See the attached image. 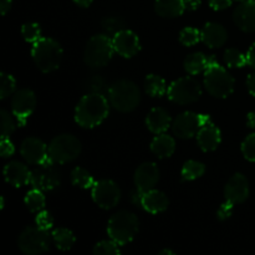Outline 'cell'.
Segmentation results:
<instances>
[{"instance_id": "cell-1", "label": "cell", "mask_w": 255, "mask_h": 255, "mask_svg": "<svg viewBox=\"0 0 255 255\" xmlns=\"http://www.w3.org/2000/svg\"><path fill=\"white\" fill-rule=\"evenodd\" d=\"M110 106L101 94H86L75 109V121L82 128H94L109 116Z\"/></svg>"}, {"instance_id": "cell-2", "label": "cell", "mask_w": 255, "mask_h": 255, "mask_svg": "<svg viewBox=\"0 0 255 255\" xmlns=\"http://www.w3.org/2000/svg\"><path fill=\"white\" fill-rule=\"evenodd\" d=\"M234 79L214 57L208 60V66L204 71V87L214 97L226 99L234 91Z\"/></svg>"}, {"instance_id": "cell-3", "label": "cell", "mask_w": 255, "mask_h": 255, "mask_svg": "<svg viewBox=\"0 0 255 255\" xmlns=\"http://www.w3.org/2000/svg\"><path fill=\"white\" fill-rule=\"evenodd\" d=\"M62 47L56 40L49 39V37H41L34 42L31 50V56L35 65L40 71L52 72L60 66L62 60Z\"/></svg>"}, {"instance_id": "cell-4", "label": "cell", "mask_w": 255, "mask_h": 255, "mask_svg": "<svg viewBox=\"0 0 255 255\" xmlns=\"http://www.w3.org/2000/svg\"><path fill=\"white\" fill-rule=\"evenodd\" d=\"M109 99L111 106L120 112H131L141 101V91L134 82L122 79L109 87Z\"/></svg>"}, {"instance_id": "cell-5", "label": "cell", "mask_w": 255, "mask_h": 255, "mask_svg": "<svg viewBox=\"0 0 255 255\" xmlns=\"http://www.w3.org/2000/svg\"><path fill=\"white\" fill-rule=\"evenodd\" d=\"M139 229V221L132 212L121 211L110 218L107 233L112 241L120 246L129 243L137 236Z\"/></svg>"}, {"instance_id": "cell-6", "label": "cell", "mask_w": 255, "mask_h": 255, "mask_svg": "<svg viewBox=\"0 0 255 255\" xmlns=\"http://www.w3.org/2000/svg\"><path fill=\"white\" fill-rule=\"evenodd\" d=\"M114 52L112 39L107 35H95L85 46L84 61L91 69H101L109 64Z\"/></svg>"}, {"instance_id": "cell-7", "label": "cell", "mask_w": 255, "mask_h": 255, "mask_svg": "<svg viewBox=\"0 0 255 255\" xmlns=\"http://www.w3.org/2000/svg\"><path fill=\"white\" fill-rule=\"evenodd\" d=\"M81 153V142L72 134L56 136L49 146V159L55 164L75 161Z\"/></svg>"}, {"instance_id": "cell-8", "label": "cell", "mask_w": 255, "mask_h": 255, "mask_svg": "<svg viewBox=\"0 0 255 255\" xmlns=\"http://www.w3.org/2000/svg\"><path fill=\"white\" fill-rule=\"evenodd\" d=\"M168 99L178 105H188L198 101L202 96V86L194 77L186 76L172 82L168 87Z\"/></svg>"}, {"instance_id": "cell-9", "label": "cell", "mask_w": 255, "mask_h": 255, "mask_svg": "<svg viewBox=\"0 0 255 255\" xmlns=\"http://www.w3.org/2000/svg\"><path fill=\"white\" fill-rule=\"evenodd\" d=\"M17 246L22 253L37 255L50 251V234L39 227H27L21 232Z\"/></svg>"}, {"instance_id": "cell-10", "label": "cell", "mask_w": 255, "mask_h": 255, "mask_svg": "<svg viewBox=\"0 0 255 255\" xmlns=\"http://www.w3.org/2000/svg\"><path fill=\"white\" fill-rule=\"evenodd\" d=\"M51 161L39 164V167L31 171L30 184L40 191H52L61 184V174Z\"/></svg>"}, {"instance_id": "cell-11", "label": "cell", "mask_w": 255, "mask_h": 255, "mask_svg": "<svg viewBox=\"0 0 255 255\" xmlns=\"http://www.w3.org/2000/svg\"><path fill=\"white\" fill-rule=\"evenodd\" d=\"M92 199L102 209H111L119 204L121 191L114 181L102 179L95 182L92 187Z\"/></svg>"}, {"instance_id": "cell-12", "label": "cell", "mask_w": 255, "mask_h": 255, "mask_svg": "<svg viewBox=\"0 0 255 255\" xmlns=\"http://www.w3.org/2000/svg\"><path fill=\"white\" fill-rule=\"evenodd\" d=\"M35 107H36V96L30 89H21L12 95V114L16 116L21 126H24L27 117L34 112Z\"/></svg>"}, {"instance_id": "cell-13", "label": "cell", "mask_w": 255, "mask_h": 255, "mask_svg": "<svg viewBox=\"0 0 255 255\" xmlns=\"http://www.w3.org/2000/svg\"><path fill=\"white\" fill-rule=\"evenodd\" d=\"M201 117L194 112H183L174 119L172 124V131L179 138H192L197 136L201 129Z\"/></svg>"}, {"instance_id": "cell-14", "label": "cell", "mask_w": 255, "mask_h": 255, "mask_svg": "<svg viewBox=\"0 0 255 255\" xmlns=\"http://www.w3.org/2000/svg\"><path fill=\"white\" fill-rule=\"evenodd\" d=\"M22 158L31 164H41L49 161V147L36 137H27L20 147Z\"/></svg>"}, {"instance_id": "cell-15", "label": "cell", "mask_w": 255, "mask_h": 255, "mask_svg": "<svg viewBox=\"0 0 255 255\" xmlns=\"http://www.w3.org/2000/svg\"><path fill=\"white\" fill-rule=\"evenodd\" d=\"M112 44H114L115 52L126 57V59L133 57L141 50L138 36L133 31H131V30H120L112 37Z\"/></svg>"}, {"instance_id": "cell-16", "label": "cell", "mask_w": 255, "mask_h": 255, "mask_svg": "<svg viewBox=\"0 0 255 255\" xmlns=\"http://www.w3.org/2000/svg\"><path fill=\"white\" fill-rule=\"evenodd\" d=\"M226 201L233 204L243 203L249 197V183L248 179L242 173H237L232 177L224 188Z\"/></svg>"}, {"instance_id": "cell-17", "label": "cell", "mask_w": 255, "mask_h": 255, "mask_svg": "<svg viewBox=\"0 0 255 255\" xmlns=\"http://www.w3.org/2000/svg\"><path fill=\"white\" fill-rule=\"evenodd\" d=\"M234 24L244 32H255V0H243L233 12Z\"/></svg>"}, {"instance_id": "cell-18", "label": "cell", "mask_w": 255, "mask_h": 255, "mask_svg": "<svg viewBox=\"0 0 255 255\" xmlns=\"http://www.w3.org/2000/svg\"><path fill=\"white\" fill-rule=\"evenodd\" d=\"M159 181V169L153 162H146L136 169L134 184L136 188L144 192L153 189Z\"/></svg>"}, {"instance_id": "cell-19", "label": "cell", "mask_w": 255, "mask_h": 255, "mask_svg": "<svg viewBox=\"0 0 255 255\" xmlns=\"http://www.w3.org/2000/svg\"><path fill=\"white\" fill-rule=\"evenodd\" d=\"M4 177L5 181L11 186L22 187L30 183L31 172L27 168V166H25L21 162L12 161L4 167Z\"/></svg>"}, {"instance_id": "cell-20", "label": "cell", "mask_w": 255, "mask_h": 255, "mask_svg": "<svg viewBox=\"0 0 255 255\" xmlns=\"http://www.w3.org/2000/svg\"><path fill=\"white\" fill-rule=\"evenodd\" d=\"M201 35L202 41L212 49L223 46L228 39L227 30L224 29V26H222L221 24H217V22H207L203 29L201 30Z\"/></svg>"}, {"instance_id": "cell-21", "label": "cell", "mask_w": 255, "mask_h": 255, "mask_svg": "<svg viewBox=\"0 0 255 255\" xmlns=\"http://www.w3.org/2000/svg\"><path fill=\"white\" fill-rule=\"evenodd\" d=\"M196 137L199 148L203 152L214 151V149H217V147L219 146V143L222 141L221 131L212 122L202 126Z\"/></svg>"}, {"instance_id": "cell-22", "label": "cell", "mask_w": 255, "mask_h": 255, "mask_svg": "<svg viewBox=\"0 0 255 255\" xmlns=\"http://www.w3.org/2000/svg\"><path fill=\"white\" fill-rule=\"evenodd\" d=\"M168 197L163 192L157 191V189H149V191L144 192L143 197H142L141 207L148 213H162L168 208Z\"/></svg>"}, {"instance_id": "cell-23", "label": "cell", "mask_w": 255, "mask_h": 255, "mask_svg": "<svg viewBox=\"0 0 255 255\" xmlns=\"http://www.w3.org/2000/svg\"><path fill=\"white\" fill-rule=\"evenodd\" d=\"M146 126L152 133H164L171 126V116L162 107H154L147 115Z\"/></svg>"}, {"instance_id": "cell-24", "label": "cell", "mask_w": 255, "mask_h": 255, "mask_svg": "<svg viewBox=\"0 0 255 255\" xmlns=\"http://www.w3.org/2000/svg\"><path fill=\"white\" fill-rule=\"evenodd\" d=\"M154 10L157 14L166 19L181 16L186 11L184 0H156Z\"/></svg>"}, {"instance_id": "cell-25", "label": "cell", "mask_w": 255, "mask_h": 255, "mask_svg": "<svg viewBox=\"0 0 255 255\" xmlns=\"http://www.w3.org/2000/svg\"><path fill=\"white\" fill-rule=\"evenodd\" d=\"M149 148H151L152 153L158 157V158H167V157H171L174 153L176 142L168 134L161 133L152 139Z\"/></svg>"}, {"instance_id": "cell-26", "label": "cell", "mask_w": 255, "mask_h": 255, "mask_svg": "<svg viewBox=\"0 0 255 255\" xmlns=\"http://www.w3.org/2000/svg\"><path fill=\"white\" fill-rule=\"evenodd\" d=\"M52 239H54L56 248L60 251H70L76 242V237L70 229L67 228H56L52 232Z\"/></svg>"}, {"instance_id": "cell-27", "label": "cell", "mask_w": 255, "mask_h": 255, "mask_svg": "<svg viewBox=\"0 0 255 255\" xmlns=\"http://www.w3.org/2000/svg\"><path fill=\"white\" fill-rule=\"evenodd\" d=\"M208 66V59L202 52H194L188 55L184 60V70L191 75H198L206 71Z\"/></svg>"}, {"instance_id": "cell-28", "label": "cell", "mask_w": 255, "mask_h": 255, "mask_svg": "<svg viewBox=\"0 0 255 255\" xmlns=\"http://www.w3.org/2000/svg\"><path fill=\"white\" fill-rule=\"evenodd\" d=\"M144 90L152 97H161L168 91L164 79L158 75L151 74L144 80Z\"/></svg>"}, {"instance_id": "cell-29", "label": "cell", "mask_w": 255, "mask_h": 255, "mask_svg": "<svg viewBox=\"0 0 255 255\" xmlns=\"http://www.w3.org/2000/svg\"><path fill=\"white\" fill-rule=\"evenodd\" d=\"M206 172V167L203 163L198 161H187L182 168V179L183 181H194V179L202 177Z\"/></svg>"}, {"instance_id": "cell-30", "label": "cell", "mask_w": 255, "mask_h": 255, "mask_svg": "<svg viewBox=\"0 0 255 255\" xmlns=\"http://www.w3.org/2000/svg\"><path fill=\"white\" fill-rule=\"evenodd\" d=\"M71 182L74 186L84 189L92 188L95 184V181L94 178H92L91 174H90L86 169L81 168V167H76V168L72 169Z\"/></svg>"}, {"instance_id": "cell-31", "label": "cell", "mask_w": 255, "mask_h": 255, "mask_svg": "<svg viewBox=\"0 0 255 255\" xmlns=\"http://www.w3.org/2000/svg\"><path fill=\"white\" fill-rule=\"evenodd\" d=\"M25 204L32 213L41 212L45 208V197L42 194V191L34 188L27 192V194L25 196Z\"/></svg>"}, {"instance_id": "cell-32", "label": "cell", "mask_w": 255, "mask_h": 255, "mask_svg": "<svg viewBox=\"0 0 255 255\" xmlns=\"http://www.w3.org/2000/svg\"><path fill=\"white\" fill-rule=\"evenodd\" d=\"M84 87L87 91V94L104 95L106 91L109 92L106 81L101 76H99V75H92V76L87 77L84 84Z\"/></svg>"}, {"instance_id": "cell-33", "label": "cell", "mask_w": 255, "mask_h": 255, "mask_svg": "<svg viewBox=\"0 0 255 255\" xmlns=\"http://www.w3.org/2000/svg\"><path fill=\"white\" fill-rule=\"evenodd\" d=\"M224 62L229 67H243L246 66L247 55L239 51L238 49H228L224 52Z\"/></svg>"}, {"instance_id": "cell-34", "label": "cell", "mask_w": 255, "mask_h": 255, "mask_svg": "<svg viewBox=\"0 0 255 255\" xmlns=\"http://www.w3.org/2000/svg\"><path fill=\"white\" fill-rule=\"evenodd\" d=\"M0 80H1V86H0V99L5 100L9 96L15 94V87H16V81L11 75L6 72L0 74Z\"/></svg>"}, {"instance_id": "cell-35", "label": "cell", "mask_w": 255, "mask_h": 255, "mask_svg": "<svg viewBox=\"0 0 255 255\" xmlns=\"http://www.w3.org/2000/svg\"><path fill=\"white\" fill-rule=\"evenodd\" d=\"M120 253H121V251H120V244L112 241L111 238H110V241L99 242L94 247L95 255H117Z\"/></svg>"}, {"instance_id": "cell-36", "label": "cell", "mask_w": 255, "mask_h": 255, "mask_svg": "<svg viewBox=\"0 0 255 255\" xmlns=\"http://www.w3.org/2000/svg\"><path fill=\"white\" fill-rule=\"evenodd\" d=\"M21 35L27 42H36L41 39V27L37 22H26L21 26Z\"/></svg>"}, {"instance_id": "cell-37", "label": "cell", "mask_w": 255, "mask_h": 255, "mask_svg": "<svg viewBox=\"0 0 255 255\" xmlns=\"http://www.w3.org/2000/svg\"><path fill=\"white\" fill-rule=\"evenodd\" d=\"M199 40H202V35L201 31L196 29V27H184L181 31V34H179V41L184 46L196 45Z\"/></svg>"}, {"instance_id": "cell-38", "label": "cell", "mask_w": 255, "mask_h": 255, "mask_svg": "<svg viewBox=\"0 0 255 255\" xmlns=\"http://www.w3.org/2000/svg\"><path fill=\"white\" fill-rule=\"evenodd\" d=\"M0 117H1V137H10V134L16 128V122L6 110L0 111Z\"/></svg>"}, {"instance_id": "cell-39", "label": "cell", "mask_w": 255, "mask_h": 255, "mask_svg": "<svg viewBox=\"0 0 255 255\" xmlns=\"http://www.w3.org/2000/svg\"><path fill=\"white\" fill-rule=\"evenodd\" d=\"M101 25H102V29H104L105 31L109 32V34L115 35V34H117L120 30L124 29L125 22L122 21L121 19H119V17L107 16L102 20Z\"/></svg>"}, {"instance_id": "cell-40", "label": "cell", "mask_w": 255, "mask_h": 255, "mask_svg": "<svg viewBox=\"0 0 255 255\" xmlns=\"http://www.w3.org/2000/svg\"><path fill=\"white\" fill-rule=\"evenodd\" d=\"M242 153L247 161L255 162V133L249 134L242 143Z\"/></svg>"}, {"instance_id": "cell-41", "label": "cell", "mask_w": 255, "mask_h": 255, "mask_svg": "<svg viewBox=\"0 0 255 255\" xmlns=\"http://www.w3.org/2000/svg\"><path fill=\"white\" fill-rule=\"evenodd\" d=\"M36 226L45 231H49L54 226V218L47 211L39 212V214L36 216Z\"/></svg>"}, {"instance_id": "cell-42", "label": "cell", "mask_w": 255, "mask_h": 255, "mask_svg": "<svg viewBox=\"0 0 255 255\" xmlns=\"http://www.w3.org/2000/svg\"><path fill=\"white\" fill-rule=\"evenodd\" d=\"M14 152L15 147L14 144H12V142L10 141L9 137H1V141H0V153H1L2 158L12 156Z\"/></svg>"}, {"instance_id": "cell-43", "label": "cell", "mask_w": 255, "mask_h": 255, "mask_svg": "<svg viewBox=\"0 0 255 255\" xmlns=\"http://www.w3.org/2000/svg\"><path fill=\"white\" fill-rule=\"evenodd\" d=\"M233 203H231V202L226 201V203L222 204L221 207H219L218 209V218L221 219V221H224V219L229 218V217L232 216V212H233Z\"/></svg>"}, {"instance_id": "cell-44", "label": "cell", "mask_w": 255, "mask_h": 255, "mask_svg": "<svg viewBox=\"0 0 255 255\" xmlns=\"http://www.w3.org/2000/svg\"><path fill=\"white\" fill-rule=\"evenodd\" d=\"M232 5V0H209V6L213 10H224Z\"/></svg>"}, {"instance_id": "cell-45", "label": "cell", "mask_w": 255, "mask_h": 255, "mask_svg": "<svg viewBox=\"0 0 255 255\" xmlns=\"http://www.w3.org/2000/svg\"><path fill=\"white\" fill-rule=\"evenodd\" d=\"M142 197H143V192L139 191L138 188H136L131 194V202L134 204V206H141Z\"/></svg>"}, {"instance_id": "cell-46", "label": "cell", "mask_w": 255, "mask_h": 255, "mask_svg": "<svg viewBox=\"0 0 255 255\" xmlns=\"http://www.w3.org/2000/svg\"><path fill=\"white\" fill-rule=\"evenodd\" d=\"M247 62L249 66L255 70V42L249 47L248 52H247Z\"/></svg>"}, {"instance_id": "cell-47", "label": "cell", "mask_w": 255, "mask_h": 255, "mask_svg": "<svg viewBox=\"0 0 255 255\" xmlns=\"http://www.w3.org/2000/svg\"><path fill=\"white\" fill-rule=\"evenodd\" d=\"M247 87H248L249 94L255 97V72L249 75L248 79H247Z\"/></svg>"}, {"instance_id": "cell-48", "label": "cell", "mask_w": 255, "mask_h": 255, "mask_svg": "<svg viewBox=\"0 0 255 255\" xmlns=\"http://www.w3.org/2000/svg\"><path fill=\"white\" fill-rule=\"evenodd\" d=\"M184 4H186V10L193 11L201 6V0H184Z\"/></svg>"}, {"instance_id": "cell-49", "label": "cell", "mask_w": 255, "mask_h": 255, "mask_svg": "<svg viewBox=\"0 0 255 255\" xmlns=\"http://www.w3.org/2000/svg\"><path fill=\"white\" fill-rule=\"evenodd\" d=\"M11 7V0H0V10H1L2 15H6Z\"/></svg>"}, {"instance_id": "cell-50", "label": "cell", "mask_w": 255, "mask_h": 255, "mask_svg": "<svg viewBox=\"0 0 255 255\" xmlns=\"http://www.w3.org/2000/svg\"><path fill=\"white\" fill-rule=\"evenodd\" d=\"M248 126L251 127V128L255 129V111L251 112V114L248 115Z\"/></svg>"}, {"instance_id": "cell-51", "label": "cell", "mask_w": 255, "mask_h": 255, "mask_svg": "<svg viewBox=\"0 0 255 255\" xmlns=\"http://www.w3.org/2000/svg\"><path fill=\"white\" fill-rule=\"evenodd\" d=\"M74 1L81 7H89L92 4V0H74Z\"/></svg>"}, {"instance_id": "cell-52", "label": "cell", "mask_w": 255, "mask_h": 255, "mask_svg": "<svg viewBox=\"0 0 255 255\" xmlns=\"http://www.w3.org/2000/svg\"><path fill=\"white\" fill-rule=\"evenodd\" d=\"M199 117H201V124L202 126H204V125L207 124H211V117L208 116V115H199Z\"/></svg>"}, {"instance_id": "cell-53", "label": "cell", "mask_w": 255, "mask_h": 255, "mask_svg": "<svg viewBox=\"0 0 255 255\" xmlns=\"http://www.w3.org/2000/svg\"><path fill=\"white\" fill-rule=\"evenodd\" d=\"M159 255H174V252L169 251V249H163L159 252Z\"/></svg>"}, {"instance_id": "cell-54", "label": "cell", "mask_w": 255, "mask_h": 255, "mask_svg": "<svg viewBox=\"0 0 255 255\" xmlns=\"http://www.w3.org/2000/svg\"><path fill=\"white\" fill-rule=\"evenodd\" d=\"M4 204H5V201H4V197H1V208H4Z\"/></svg>"}]
</instances>
